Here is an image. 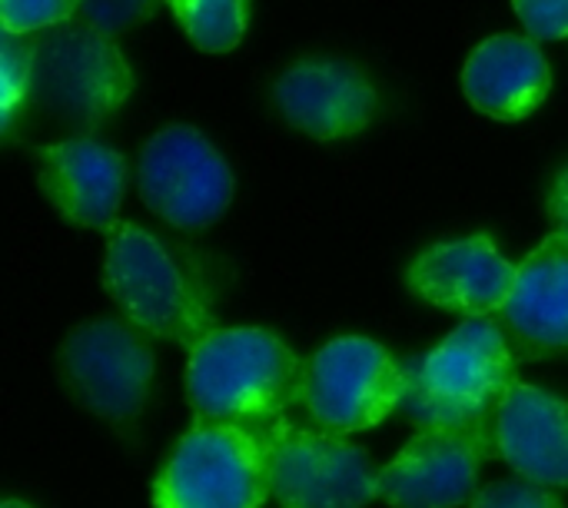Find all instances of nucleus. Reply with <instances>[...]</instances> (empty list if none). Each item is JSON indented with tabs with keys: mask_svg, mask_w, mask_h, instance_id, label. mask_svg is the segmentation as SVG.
<instances>
[{
	"mask_svg": "<svg viewBox=\"0 0 568 508\" xmlns=\"http://www.w3.org/2000/svg\"><path fill=\"white\" fill-rule=\"evenodd\" d=\"M403 413L416 429L493 433L506 393L519 383L503 329L489 316L466 319L429 356L403 363Z\"/></svg>",
	"mask_w": 568,
	"mask_h": 508,
	"instance_id": "1",
	"label": "nucleus"
},
{
	"mask_svg": "<svg viewBox=\"0 0 568 508\" xmlns=\"http://www.w3.org/2000/svg\"><path fill=\"white\" fill-rule=\"evenodd\" d=\"M306 363L263 329H213L190 349L186 393L203 423L256 429L303 403Z\"/></svg>",
	"mask_w": 568,
	"mask_h": 508,
	"instance_id": "2",
	"label": "nucleus"
},
{
	"mask_svg": "<svg viewBox=\"0 0 568 508\" xmlns=\"http://www.w3.org/2000/svg\"><path fill=\"white\" fill-rule=\"evenodd\" d=\"M27 100L67 126L97 130L126 103L133 90V70L113 37L93 30L90 23L40 30L27 43Z\"/></svg>",
	"mask_w": 568,
	"mask_h": 508,
	"instance_id": "3",
	"label": "nucleus"
},
{
	"mask_svg": "<svg viewBox=\"0 0 568 508\" xmlns=\"http://www.w3.org/2000/svg\"><path fill=\"white\" fill-rule=\"evenodd\" d=\"M103 286L126 319L153 339L196 349L213 333V316L166 246L133 223L106 230Z\"/></svg>",
	"mask_w": 568,
	"mask_h": 508,
	"instance_id": "4",
	"label": "nucleus"
},
{
	"mask_svg": "<svg viewBox=\"0 0 568 508\" xmlns=\"http://www.w3.org/2000/svg\"><path fill=\"white\" fill-rule=\"evenodd\" d=\"M263 446L270 496L280 508H363L376 499L379 469L339 433L270 419L253 429Z\"/></svg>",
	"mask_w": 568,
	"mask_h": 508,
	"instance_id": "5",
	"label": "nucleus"
},
{
	"mask_svg": "<svg viewBox=\"0 0 568 508\" xmlns=\"http://www.w3.org/2000/svg\"><path fill=\"white\" fill-rule=\"evenodd\" d=\"M270 476L260 436L246 426L196 423L153 486L156 508H260Z\"/></svg>",
	"mask_w": 568,
	"mask_h": 508,
	"instance_id": "6",
	"label": "nucleus"
},
{
	"mask_svg": "<svg viewBox=\"0 0 568 508\" xmlns=\"http://www.w3.org/2000/svg\"><path fill=\"white\" fill-rule=\"evenodd\" d=\"M403 366L366 336H339L306 359L303 403L313 419L346 436L389 419L403 406Z\"/></svg>",
	"mask_w": 568,
	"mask_h": 508,
	"instance_id": "7",
	"label": "nucleus"
},
{
	"mask_svg": "<svg viewBox=\"0 0 568 508\" xmlns=\"http://www.w3.org/2000/svg\"><path fill=\"white\" fill-rule=\"evenodd\" d=\"M143 203L180 230L216 223L233 200V173L223 153L186 123L153 133L136 163Z\"/></svg>",
	"mask_w": 568,
	"mask_h": 508,
	"instance_id": "8",
	"label": "nucleus"
},
{
	"mask_svg": "<svg viewBox=\"0 0 568 508\" xmlns=\"http://www.w3.org/2000/svg\"><path fill=\"white\" fill-rule=\"evenodd\" d=\"M153 346L123 319H90L67 333L60 373L73 399L106 423L136 419L153 383Z\"/></svg>",
	"mask_w": 568,
	"mask_h": 508,
	"instance_id": "9",
	"label": "nucleus"
},
{
	"mask_svg": "<svg viewBox=\"0 0 568 508\" xmlns=\"http://www.w3.org/2000/svg\"><path fill=\"white\" fill-rule=\"evenodd\" d=\"M486 459H496L493 433L419 429L403 453L379 469L376 499L393 508L466 506L479 492Z\"/></svg>",
	"mask_w": 568,
	"mask_h": 508,
	"instance_id": "10",
	"label": "nucleus"
},
{
	"mask_svg": "<svg viewBox=\"0 0 568 508\" xmlns=\"http://www.w3.org/2000/svg\"><path fill=\"white\" fill-rule=\"evenodd\" d=\"M273 103L296 130L316 140H343L369 126L376 90L343 57H303L276 77Z\"/></svg>",
	"mask_w": 568,
	"mask_h": 508,
	"instance_id": "11",
	"label": "nucleus"
},
{
	"mask_svg": "<svg viewBox=\"0 0 568 508\" xmlns=\"http://www.w3.org/2000/svg\"><path fill=\"white\" fill-rule=\"evenodd\" d=\"M516 270L489 236L446 240L413 260L406 286L429 306L476 319L506 309L516 289Z\"/></svg>",
	"mask_w": 568,
	"mask_h": 508,
	"instance_id": "12",
	"label": "nucleus"
},
{
	"mask_svg": "<svg viewBox=\"0 0 568 508\" xmlns=\"http://www.w3.org/2000/svg\"><path fill=\"white\" fill-rule=\"evenodd\" d=\"M40 190L77 226L110 230L126 190V163L116 150L73 136L37 150Z\"/></svg>",
	"mask_w": 568,
	"mask_h": 508,
	"instance_id": "13",
	"label": "nucleus"
},
{
	"mask_svg": "<svg viewBox=\"0 0 568 508\" xmlns=\"http://www.w3.org/2000/svg\"><path fill=\"white\" fill-rule=\"evenodd\" d=\"M496 459L542 489H568V403L516 383L493 423Z\"/></svg>",
	"mask_w": 568,
	"mask_h": 508,
	"instance_id": "14",
	"label": "nucleus"
},
{
	"mask_svg": "<svg viewBox=\"0 0 568 508\" xmlns=\"http://www.w3.org/2000/svg\"><path fill=\"white\" fill-rule=\"evenodd\" d=\"M549 60L532 37L499 33L483 40L463 70L466 100L493 120H526L549 96Z\"/></svg>",
	"mask_w": 568,
	"mask_h": 508,
	"instance_id": "15",
	"label": "nucleus"
},
{
	"mask_svg": "<svg viewBox=\"0 0 568 508\" xmlns=\"http://www.w3.org/2000/svg\"><path fill=\"white\" fill-rule=\"evenodd\" d=\"M506 323L529 349L568 346V240L546 236L516 270V289L506 303Z\"/></svg>",
	"mask_w": 568,
	"mask_h": 508,
	"instance_id": "16",
	"label": "nucleus"
},
{
	"mask_svg": "<svg viewBox=\"0 0 568 508\" xmlns=\"http://www.w3.org/2000/svg\"><path fill=\"white\" fill-rule=\"evenodd\" d=\"M183 33L206 53L240 47L250 20V0H170Z\"/></svg>",
	"mask_w": 568,
	"mask_h": 508,
	"instance_id": "17",
	"label": "nucleus"
},
{
	"mask_svg": "<svg viewBox=\"0 0 568 508\" xmlns=\"http://www.w3.org/2000/svg\"><path fill=\"white\" fill-rule=\"evenodd\" d=\"M27 83H30V53L27 43L17 40V33L0 37V130L10 136L13 130V113L27 100Z\"/></svg>",
	"mask_w": 568,
	"mask_h": 508,
	"instance_id": "18",
	"label": "nucleus"
},
{
	"mask_svg": "<svg viewBox=\"0 0 568 508\" xmlns=\"http://www.w3.org/2000/svg\"><path fill=\"white\" fill-rule=\"evenodd\" d=\"M80 10V0H0V20L7 33H33L60 27Z\"/></svg>",
	"mask_w": 568,
	"mask_h": 508,
	"instance_id": "19",
	"label": "nucleus"
},
{
	"mask_svg": "<svg viewBox=\"0 0 568 508\" xmlns=\"http://www.w3.org/2000/svg\"><path fill=\"white\" fill-rule=\"evenodd\" d=\"M156 7H160V0H80L83 23H90L93 30H100L106 37H116V33L143 23Z\"/></svg>",
	"mask_w": 568,
	"mask_h": 508,
	"instance_id": "20",
	"label": "nucleus"
},
{
	"mask_svg": "<svg viewBox=\"0 0 568 508\" xmlns=\"http://www.w3.org/2000/svg\"><path fill=\"white\" fill-rule=\"evenodd\" d=\"M473 508H566L536 482H493L476 492Z\"/></svg>",
	"mask_w": 568,
	"mask_h": 508,
	"instance_id": "21",
	"label": "nucleus"
},
{
	"mask_svg": "<svg viewBox=\"0 0 568 508\" xmlns=\"http://www.w3.org/2000/svg\"><path fill=\"white\" fill-rule=\"evenodd\" d=\"M532 40H568V0H513Z\"/></svg>",
	"mask_w": 568,
	"mask_h": 508,
	"instance_id": "22",
	"label": "nucleus"
},
{
	"mask_svg": "<svg viewBox=\"0 0 568 508\" xmlns=\"http://www.w3.org/2000/svg\"><path fill=\"white\" fill-rule=\"evenodd\" d=\"M549 220H552V230L568 240V163L556 173L552 180V190H549Z\"/></svg>",
	"mask_w": 568,
	"mask_h": 508,
	"instance_id": "23",
	"label": "nucleus"
},
{
	"mask_svg": "<svg viewBox=\"0 0 568 508\" xmlns=\"http://www.w3.org/2000/svg\"><path fill=\"white\" fill-rule=\"evenodd\" d=\"M0 508H27V506H23V502H17V499H7Z\"/></svg>",
	"mask_w": 568,
	"mask_h": 508,
	"instance_id": "24",
	"label": "nucleus"
}]
</instances>
